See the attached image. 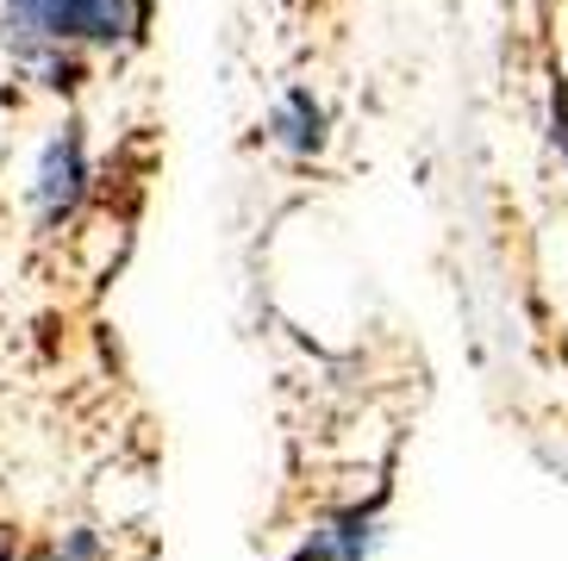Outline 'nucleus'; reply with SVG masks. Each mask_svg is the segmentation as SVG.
I'll list each match as a JSON object with an SVG mask.
<instances>
[{"instance_id":"nucleus-1","label":"nucleus","mask_w":568,"mask_h":561,"mask_svg":"<svg viewBox=\"0 0 568 561\" xmlns=\"http://www.w3.org/2000/svg\"><path fill=\"white\" fill-rule=\"evenodd\" d=\"M82 200H88V137L69 119L63 132L51 137L44 163H38V213H44V225H63Z\"/></svg>"},{"instance_id":"nucleus-2","label":"nucleus","mask_w":568,"mask_h":561,"mask_svg":"<svg viewBox=\"0 0 568 561\" xmlns=\"http://www.w3.org/2000/svg\"><path fill=\"white\" fill-rule=\"evenodd\" d=\"M69 13H75V0H7V13H0V38H7L19 57H38V50L63 44Z\"/></svg>"},{"instance_id":"nucleus-3","label":"nucleus","mask_w":568,"mask_h":561,"mask_svg":"<svg viewBox=\"0 0 568 561\" xmlns=\"http://www.w3.org/2000/svg\"><path fill=\"white\" fill-rule=\"evenodd\" d=\"M275 137H282L287 150H301V156H318V150H325V106H318L306 88H294V94L282 100V113H275Z\"/></svg>"},{"instance_id":"nucleus-4","label":"nucleus","mask_w":568,"mask_h":561,"mask_svg":"<svg viewBox=\"0 0 568 561\" xmlns=\"http://www.w3.org/2000/svg\"><path fill=\"white\" fill-rule=\"evenodd\" d=\"M550 137H556V150H562V163H568V75L562 69L550 75Z\"/></svg>"},{"instance_id":"nucleus-5","label":"nucleus","mask_w":568,"mask_h":561,"mask_svg":"<svg viewBox=\"0 0 568 561\" xmlns=\"http://www.w3.org/2000/svg\"><path fill=\"white\" fill-rule=\"evenodd\" d=\"M0 561H13V543H0Z\"/></svg>"}]
</instances>
